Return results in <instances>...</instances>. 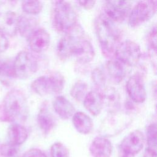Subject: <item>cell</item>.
Wrapping results in <instances>:
<instances>
[{
  "label": "cell",
  "instance_id": "obj_1",
  "mask_svg": "<svg viewBox=\"0 0 157 157\" xmlns=\"http://www.w3.org/2000/svg\"><path fill=\"white\" fill-rule=\"evenodd\" d=\"M56 52L62 59L73 57L82 64L90 63L95 56L93 45L85 37L83 30L78 24L60 38L56 45Z\"/></svg>",
  "mask_w": 157,
  "mask_h": 157
},
{
  "label": "cell",
  "instance_id": "obj_2",
  "mask_svg": "<svg viewBox=\"0 0 157 157\" xmlns=\"http://www.w3.org/2000/svg\"><path fill=\"white\" fill-rule=\"evenodd\" d=\"M29 112L26 98L18 89L10 90L0 103V121L2 122H23L28 118Z\"/></svg>",
  "mask_w": 157,
  "mask_h": 157
},
{
  "label": "cell",
  "instance_id": "obj_3",
  "mask_svg": "<svg viewBox=\"0 0 157 157\" xmlns=\"http://www.w3.org/2000/svg\"><path fill=\"white\" fill-rule=\"evenodd\" d=\"M95 30L102 55L109 59L112 58L120 42V29L113 21L103 13L95 20Z\"/></svg>",
  "mask_w": 157,
  "mask_h": 157
},
{
  "label": "cell",
  "instance_id": "obj_4",
  "mask_svg": "<svg viewBox=\"0 0 157 157\" xmlns=\"http://www.w3.org/2000/svg\"><path fill=\"white\" fill-rule=\"evenodd\" d=\"M52 21L56 31L66 34L77 25V16L69 2L65 1H54L52 2Z\"/></svg>",
  "mask_w": 157,
  "mask_h": 157
},
{
  "label": "cell",
  "instance_id": "obj_5",
  "mask_svg": "<svg viewBox=\"0 0 157 157\" xmlns=\"http://www.w3.org/2000/svg\"><path fill=\"white\" fill-rule=\"evenodd\" d=\"M64 78L59 72H52L35 79L31 85L32 90L40 96L57 94L64 87Z\"/></svg>",
  "mask_w": 157,
  "mask_h": 157
},
{
  "label": "cell",
  "instance_id": "obj_6",
  "mask_svg": "<svg viewBox=\"0 0 157 157\" xmlns=\"http://www.w3.org/2000/svg\"><path fill=\"white\" fill-rule=\"evenodd\" d=\"M15 77L26 79L34 75L38 69V62L35 56L28 51H21L13 61Z\"/></svg>",
  "mask_w": 157,
  "mask_h": 157
},
{
  "label": "cell",
  "instance_id": "obj_7",
  "mask_svg": "<svg viewBox=\"0 0 157 157\" xmlns=\"http://www.w3.org/2000/svg\"><path fill=\"white\" fill-rule=\"evenodd\" d=\"M114 56L124 66H135L142 56L141 49L139 44L131 40L120 42L117 47Z\"/></svg>",
  "mask_w": 157,
  "mask_h": 157
},
{
  "label": "cell",
  "instance_id": "obj_8",
  "mask_svg": "<svg viewBox=\"0 0 157 157\" xmlns=\"http://www.w3.org/2000/svg\"><path fill=\"white\" fill-rule=\"evenodd\" d=\"M156 1H141L138 2L131 10L128 24L132 27H137L150 20L156 11Z\"/></svg>",
  "mask_w": 157,
  "mask_h": 157
},
{
  "label": "cell",
  "instance_id": "obj_9",
  "mask_svg": "<svg viewBox=\"0 0 157 157\" xmlns=\"http://www.w3.org/2000/svg\"><path fill=\"white\" fill-rule=\"evenodd\" d=\"M104 15L114 23H121L129 16L132 9L128 1H107L104 2Z\"/></svg>",
  "mask_w": 157,
  "mask_h": 157
},
{
  "label": "cell",
  "instance_id": "obj_10",
  "mask_svg": "<svg viewBox=\"0 0 157 157\" xmlns=\"http://www.w3.org/2000/svg\"><path fill=\"white\" fill-rule=\"evenodd\" d=\"M144 140L143 133L139 130H134L123 138L119 146V151L135 156L142 149Z\"/></svg>",
  "mask_w": 157,
  "mask_h": 157
},
{
  "label": "cell",
  "instance_id": "obj_11",
  "mask_svg": "<svg viewBox=\"0 0 157 157\" xmlns=\"http://www.w3.org/2000/svg\"><path fill=\"white\" fill-rule=\"evenodd\" d=\"M126 90L130 99L135 103H142L147 98L144 79L139 74L131 75L126 82Z\"/></svg>",
  "mask_w": 157,
  "mask_h": 157
},
{
  "label": "cell",
  "instance_id": "obj_12",
  "mask_svg": "<svg viewBox=\"0 0 157 157\" xmlns=\"http://www.w3.org/2000/svg\"><path fill=\"white\" fill-rule=\"evenodd\" d=\"M32 52L39 53L45 52L50 46V34L43 28H37L28 39Z\"/></svg>",
  "mask_w": 157,
  "mask_h": 157
},
{
  "label": "cell",
  "instance_id": "obj_13",
  "mask_svg": "<svg viewBox=\"0 0 157 157\" xmlns=\"http://www.w3.org/2000/svg\"><path fill=\"white\" fill-rule=\"evenodd\" d=\"M37 122L39 128L45 135L48 134L56 125V118L51 112L47 102L42 104L39 110Z\"/></svg>",
  "mask_w": 157,
  "mask_h": 157
},
{
  "label": "cell",
  "instance_id": "obj_14",
  "mask_svg": "<svg viewBox=\"0 0 157 157\" xmlns=\"http://www.w3.org/2000/svg\"><path fill=\"white\" fill-rule=\"evenodd\" d=\"M85 109L93 116H98L101 112L104 103L101 91L91 90L87 93L83 101Z\"/></svg>",
  "mask_w": 157,
  "mask_h": 157
},
{
  "label": "cell",
  "instance_id": "obj_15",
  "mask_svg": "<svg viewBox=\"0 0 157 157\" xmlns=\"http://www.w3.org/2000/svg\"><path fill=\"white\" fill-rule=\"evenodd\" d=\"M90 151L93 157H110L112 152V143L106 137L98 136L91 143Z\"/></svg>",
  "mask_w": 157,
  "mask_h": 157
},
{
  "label": "cell",
  "instance_id": "obj_16",
  "mask_svg": "<svg viewBox=\"0 0 157 157\" xmlns=\"http://www.w3.org/2000/svg\"><path fill=\"white\" fill-rule=\"evenodd\" d=\"M52 105L55 113L63 120L71 118L75 112L74 105L63 96H57L53 99Z\"/></svg>",
  "mask_w": 157,
  "mask_h": 157
},
{
  "label": "cell",
  "instance_id": "obj_17",
  "mask_svg": "<svg viewBox=\"0 0 157 157\" xmlns=\"http://www.w3.org/2000/svg\"><path fill=\"white\" fill-rule=\"evenodd\" d=\"M105 67L109 78L115 83H121L126 75V66L115 58L109 59Z\"/></svg>",
  "mask_w": 157,
  "mask_h": 157
},
{
  "label": "cell",
  "instance_id": "obj_18",
  "mask_svg": "<svg viewBox=\"0 0 157 157\" xmlns=\"http://www.w3.org/2000/svg\"><path fill=\"white\" fill-rule=\"evenodd\" d=\"M18 16L12 11H7L0 19V31L7 36H13L17 33Z\"/></svg>",
  "mask_w": 157,
  "mask_h": 157
},
{
  "label": "cell",
  "instance_id": "obj_19",
  "mask_svg": "<svg viewBox=\"0 0 157 157\" xmlns=\"http://www.w3.org/2000/svg\"><path fill=\"white\" fill-rule=\"evenodd\" d=\"M72 124L80 134H88L93 129V122L92 119L83 112H75L72 117Z\"/></svg>",
  "mask_w": 157,
  "mask_h": 157
},
{
  "label": "cell",
  "instance_id": "obj_20",
  "mask_svg": "<svg viewBox=\"0 0 157 157\" xmlns=\"http://www.w3.org/2000/svg\"><path fill=\"white\" fill-rule=\"evenodd\" d=\"M28 133L27 129L20 123H12L7 130L9 143L19 146L23 144L27 139Z\"/></svg>",
  "mask_w": 157,
  "mask_h": 157
},
{
  "label": "cell",
  "instance_id": "obj_21",
  "mask_svg": "<svg viewBox=\"0 0 157 157\" xmlns=\"http://www.w3.org/2000/svg\"><path fill=\"white\" fill-rule=\"evenodd\" d=\"M37 29V21L36 18L26 15L18 16L17 32L24 38L28 37Z\"/></svg>",
  "mask_w": 157,
  "mask_h": 157
},
{
  "label": "cell",
  "instance_id": "obj_22",
  "mask_svg": "<svg viewBox=\"0 0 157 157\" xmlns=\"http://www.w3.org/2000/svg\"><path fill=\"white\" fill-rule=\"evenodd\" d=\"M104 105L105 104L112 110H115L119 104V96L113 88H105L101 91Z\"/></svg>",
  "mask_w": 157,
  "mask_h": 157
},
{
  "label": "cell",
  "instance_id": "obj_23",
  "mask_svg": "<svg viewBox=\"0 0 157 157\" xmlns=\"http://www.w3.org/2000/svg\"><path fill=\"white\" fill-rule=\"evenodd\" d=\"M88 85L81 80L75 83L71 90V95L77 101H83L88 93Z\"/></svg>",
  "mask_w": 157,
  "mask_h": 157
},
{
  "label": "cell",
  "instance_id": "obj_24",
  "mask_svg": "<svg viewBox=\"0 0 157 157\" xmlns=\"http://www.w3.org/2000/svg\"><path fill=\"white\" fill-rule=\"evenodd\" d=\"M23 11L28 15L39 13L43 9V4L39 1H24L21 2Z\"/></svg>",
  "mask_w": 157,
  "mask_h": 157
},
{
  "label": "cell",
  "instance_id": "obj_25",
  "mask_svg": "<svg viewBox=\"0 0 157 157\" xmlns=\"http://www.w3.org/2000/svg\"><path fill=\"white\" fill-rule=\"evenodd\" d=\"M13 78L15 77L13 68V61H2L0 66V78L2 82L8 83L10 79Z\"/></svg>",
  "mask_w": 157,
  "mask_h": 157
},
{
  "label": "cell",
  "instance_id": "obj_26",
  "mask_svg": "<svg viewBox=\"0 0 157 157\" xmlns=\"http://www.w3.org/2000/svg\"><path fill=\"white\" fill-rule=\"evenodd\" d=\"M147 148L156 151L157 129L156 123H151L148 126L146 130Z\"/></svg>",
  "mask_w": 157,
  "mask_h": 157
},
{
  "label": "cell",
  "instance_id": "obj_27",
  "mask_svg": "<svg viewBox=\"0 0 157 157\" xmlns=\"http://www.w3.org/2000/svg\"><path fill=\"white\" fill-rule=\"evenodd\" d=\"M91 78L93 82L96 86V90L102 91L105 87L106 77L104 72L100 68L94 69L91 74Z\"/></svg>",
  "mask_w": 157,
  "mask_h": 157
},
{
  "label": "cell",
  "instance_id": "obj_28",
  "mask_svg": "<svg viewBox=\"0 0 157 157\" xmlns=\"http://www.w3.org/2000/svg\"><path fill=\"white\" fill-rule=\"evenodd\" d=\"M147 44L149 49V53L152 59L156 61V28L154 26L147 36Z\"/></svg>",
  "mask_w": 157,
  "mask_h": 157
},
{
  "label": "cell",
  "instance_id": "obj_29",
  "mask_svg": "<svg viewBox=\"0 0 157 157\" xmlns=\"http://www.w3.org/2000/svg\"><path fill=\"white\" fill-rule=\"evenodd\" d=\"M51 157H69L67 148L61 142L54 143L50 148Z\"/></svg>",
  "mask_w": 157,
  "mask_h": 157
},
{
  "label": "cell",
  "instance_id": "obj_30",
  "mask_svg": "<svg viewBox=\"0 0 157 157\" xmlns=\"http://www.w3.org/2000/svg\"><path fill=\"white\" fill-rule=\"evenodd\" d=\"M18 147L10 143L4 144L0 147V153L4 157H16L19 151Z\"/></svg>",
  "mask_w": 157,
  "mask_h": 157
},
{
  "label": "cell",
  "instance_id": "obj_31",
  "mask_svg": "<svg viewBox=\"0 0 157 157\" xmlns=\"http://www.w3.org/2000/svg\"><path fill=\"white\" fill-rule=\"evenodd\" d=\"M22 157H47L46 155L40 149L31 148L27 150Z\"/></svg>",
  "mask_w": 157,
  "mask_h": 157
},
{
  "label": "cell",
  "instance_id": "obj_32",
  "mask_svg": "<svg viewBox=\"0 0 157 157\" xmlns=\"http://www.w3.org/2000/svg\"><path fill=\"white\" fill-rule=\"evenodd\" d=\"M9 45L7 36L0 31V53L6 51Z\"/></svg>",
  "mask_w": 157,
  "mask_h": 157
},
{
  "label": "cell",
  "instance_id": "obj_33",
  "mask_svg": "<svg viewBox=\"0 0 157 157\" xmlns=\"http://www.w3.org/2000/svg\"><path fill=\"white\" fill-rule=\"evenodd\" d=\"M77 2L83 8L89 10L91 9L95 5V1H77Z\"/></svg>",
  "mask_w": 157,
  "mask_h": 157
},
{
  "label": "cell",
  "instance_id": "obj_34",
  "mask_svg": "<svg viewBox=\"0 0 157 157\" xmlns=\"http://www.w3.org/2000/svg\"><path fill=\"white\" fill-rule=\"evenodd\" d=\"M143 157H156V151L146 148Z\"/></svg>",
  "mask_w": 157,
  "mask_h": 157
},
{
  "label": "cell",
  "instance_id": "obj_35",
  "mask_svg": "<svg viewBox=\"0 0 157 157\" xmlns=\"http://www.w3.org/2000/svg\"><path fill=\"white\" fill-rule=\"evenodd\" d=\"M119 157H134V156L128 155V154H126V153H124L123 152L119 151Z\"/></svg>",
  "mask_w": 157,
  "mask_h": 157
},
{
  "label": "cell",
  "instance_id": "obj_36",
  "mask_svg": "<svg viewBox=\"0 0 157 157\" xmlns=\"http://www.w3.org/2000/svg\"><path fill=\"white\" fill-rule=\"evenodd\" d=\"M2 61H1V58H0V66L1 65V64H2Z\"/></svg>",
  "mask_w": 157,
  "mask_h": 157
}]
</instances>
